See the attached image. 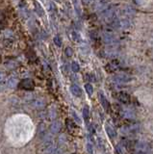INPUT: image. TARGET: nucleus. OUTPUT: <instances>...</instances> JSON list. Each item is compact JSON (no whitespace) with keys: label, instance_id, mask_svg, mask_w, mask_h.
<instances>
[{"label":"nucleus","instance_id":"obj_1","mask_svg":"<svg viewBox=\"0 0 153 154\" xmlns=\"http://www.w3.org/2000/svg\"><path fill=\"white\" fill-rule=\"evenodd\" d=\"M18 87L25 91H33L35 88V83L32 79L27 78V79H23L20 83L18 84Z\"/></svg>","mask_w":153,"mask_h":154},{"label":"nucleus","instance_id":"obj_2","mask_svg":"<svg viewBox=\"0 0 153 154\" xmlns=\"http://www.w3.org/2000/svg\"><path fill=\"white\" fill-rule=\"evenodd\" d=\"M117 98L124 104H129L131 102V96L126 91H118L117 94Z\"/></svg>","mask_w":153,"mask_h":154},{"label":"nucleus","instance_id":"obj_3","mask_svg":"<svg viewBox=\"0 0 153 154\" xmlns=\"http://www.w3.org/2000/svg\"><path fill=\"white\" fill-rule=\"evenodd\" d=\"M70 91L74 96H76V97H80V96H82V90L80 89L79 86L75 85V84H72L70 86Z\"/></svg>","mask_w":153,"mask_h":154},{"label":"nucleus","instance_id":"obj_4","mask_svg":"<svg viewBox=\"0 0 153 154\" xmlns=\"http://www.w3.org/2000/svg\"><path fill=\"white\" fill-rule=\"evenodd\" d=\"M99 99H100V102H101L103 109L105 111H109L110 110V103H109L108 99L105 97V95L103 94H101V93L99 94Z\"/></svg>","mask_w":153,"mask_h":154},{"label":"nucleus","instance_id":"obj_5","mask_svg":"<svg viewBox=\"0 0 153 154\" xmlns=\"http://www.w3.org/2000/svg\"><path fill=\"white\" fill-rule=\"evenodd\" d=\"M62 128V125L60 122H54L50 125V133L51 134H57L60 132V130Z\"/></svg>","mask_w":153,"mask_h":154},{"label":"nucleus","instance_id":"obj_6","mask_svg":"<svg viewBox=\"0 0 153 154\" xmlns=\"http://www.w3.org/2000/svg\"><path fill=\"white\" fill-rule=\"evenodd\" d=\"M105 128H106V132L108 134V136L110 139H115L117 136V133H116V130H115L110 124H106L105 125Z\"/></svg>","mask_w":153,"mask_h":154},{"label":"nucleus","instance_id":"obj_7","mask_svg":"<svg viewBox=\"0 0 153 154\" xmlns=\"http://www.w3.org/2000/svg\"><path fill=\"white\" fill-rule=\"evenodd\" d=\"M31 105L33 106L34 108H38V109H40V108H42L44 106V102L42 101L41 99L40 98H35V99H33L31 101Z\"/></svg>","mask_w":153,"mask_h":154},{"label":"nucleus","instance_id":"obj_8","mask_svg":"<svg viewBox=\"0 0 153 154\" xmlns=\"http://www.w3.org/2000/svg\"><path fill=\"white\" fill-rule=\"evenodd\" d=\"M115 78H116L118 82H122V83H126V82H129V81L131 80V78L128 75L123 74V73L116 75V77H115Z\"/></svg>","mask_w":153,"mask_h":154},{"label":"nucleus","instance_id":"obj_9","mask_svg":"<svg viewBox=\"0 0 153 154\" xmlns=\"http://www.w3.org/2000/svg\"><path fill=\"white\" fill-rule=\"evenodd\" d=\"M34 5H35V11L38 13V14H40V16H44V9H42L41 7V5L39 3V2H37V1H34Z\"/></svg>","mask_w":153,"mask_h":154},{"label":"nucleus","instance_id":"obj_10","mask_svg":"<svg viewBox=\"0 0 153 154\" xmlns=\"http://www.w3.org/2000/svg\"><path fill=\"white\" fill-rule=\"evenodd\" d=\"M8 86L10 87V88L14 89L16 88V87L17 86V80L16 77H10L8 80Z\"/></svg>","mask_w":153,"mask_h":154},{"label":"nucleus","instance_id":"obj_11","mask_svg":"<svg viewBox=\"0 0 153 154\" xmlns=\"http://www.w3.org/2000/svg\"><path fill=\"white\" fill-rule=\"evenodd\" d=\"M83 118L86 122H88V119L90 118V111H89L88 106H85L84 109H83Z\"/></svg>","mask_w":153,"mask_h":154},{"label":"nucleus","instance_id":"obj_12","mask_svg":"<svg viewBox=\"0 0 153 154\" xmlns=\"http://www.w3.org/2000/svg\"><path fill=\"white\" fill-rule=\"evenodd\" d=\"M85 90H86V91H87V94L89 95H92L93 94V87L92 86V84H90V83L86 84L85 85Z\"/></svg>","mask_w":153,"mask_h":154},{"label":"nucleus","instance_id":"obj_13","mask_svg":"<svg viewBox=\"0 0 153 154\" xmlns=\"http://www.w3.org/2000/svg\"><path fill=\"white\" fill-rule=\"evenodd\" d=\"M71 69H72L73 72H78L80 70V66L77 62H72V64H71Z\"/></svg>","mask_w":153,"mask_h":154},{"label":"nucleus","instance_id":"obj_14","mask_svg":"<svg viewBox=\"0 0 153 154\" xmlns=\"http://www.w3.org/2000/svg\"><path fill=\"white\" fill-rule=\"evenodd\" d=\"M97 144H98V146L102 149V150H104L105 148H106V146H105V143L104 141L101 139V138H97Z\"/></svg>","mask_w":153,"mask_h":154},{"label":"nucleus","instance_id":"obj_15","mask_svg":"<svg viewBox=\"0 0 153 154\" xmlns=\"http://www.w3.org/2000/svg\"><path fill=\"white\" fill-rule=\"evenodd\" d=\"M71 116L73 117V119L75 120L76 122H77V123H81V119H80V118L78 117V115L76 114V113L74 112V111H71Z\"/></svg>","mask_w":153,"mask_h":154},{"label":"nucleus","instance_id":"obj_16","mask_svg":"<svg viewBox=\"0 0 153 154\" xmlns=\"http://www.w3.org/2000/svg\"><path fill=\"white\" fill-rule=\"evenodd\" d=\"M54 43L57 46H61L62 45V38L59 36H55L54 37Z\"/></svg>","mask_w":153,"mask_h":154},{"label":"nucleus","instance_id":"obj_17","mask_svg":"<svg viewBox=\"0 0 153 154\" xmlns=\"http://www.w3.org/2000/svg\"><path fill=\"white\" fill-rule=\"evenodd\" d=\"M66 124H68V127H69V129H72V128L74 127L73 122H71L70 119H68V120H66Z\"/></svg>","mask_w":153,"mask_h":154},{"label":"nucleus","instance_id":"obj_18","mask_svg":"<svg viewBox=\"0 0 153 154\" xmlns=\"http://www.w3.org/2000/svg\"><path fill=\"white\" fill-rule=\"evenodd\" d=\"M66 54L68 57H70L71 55H72V50H71V48L70 47H68L66 49Z\"/></svg>","mask_w":153,"mask_h":154},{"label":"nucleus","instance_id":"obj_19","mask_svg":"<svg viewBox=\"0 0 153 154\" xmlns=\"http://www.w3.org/2000/svg\"><path fill=\"white\" fill-rule=\"evenodd\" d=\"M87 150L90 154H93V146H92V144L90 143H88L87 144Z\"/></svg>","mask_w":153,"mask_h":154},{"label":"nucleus","instance_id":"obj_20","mask_svg":"<svg viewBox=\"0 0 153 154\" xmlns=\"http://www.w3.org/2000/svg\"><path fill=\"white\" fill-rule=\"evenodd\" d=\"M4 79H5V74L2 73V72H0V82H2Z\"/></svg>","mask_w":153,"mask_h":154},{"label":"nucleus","instance_id":"obj_21","mask_svg":"<svg viewBox=\"0 0 153 154\" xmlns=\"http://www.w3.org/2000/svg\"><path fill=\"white\" fill-rule=\"evenodd\" d=\"M2 28H3V26H2V24H1V23H0V31H1V30H2Z\"/></svg>","mask_w":153,"mask_h":154},{"label":"nucleus","instance_id":"obj_22","mask_svg":"<svg viewBox=\"0 0 153 154\" xmlns=\"http://www.w3.org/2000/svg\"><path fill=\"white\" fill-rule=\"evenodd\" d=\"M56 1H58V0H56Z\"/></svg>","mask_w":153,"mask_h":154}]
</instances>
